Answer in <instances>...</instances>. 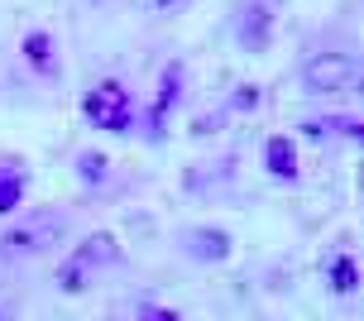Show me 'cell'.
<instances>
[{
	"instance_id": "1",
	"label": "cell",
	"mask_w": 364,
	"mask_h": 321,
	"mask_svg": "<svg viewBox=\"0 0 364 321\" xmlns=\"http://www.w3.org/2000/svg\"><path fill=\"white\" fill-rule=\"evenodd\" d=\"M115 264H120V245H115V235H91V240L77 245L73 259L63 264L58 283L68 288V293H87L91 278H96L101 268H115Z\"/></svg>"
},
{
	"instance_id": "2",
	"label": "cell",
	"mask_w": 364,
	"mask_h": 321,
	"mask_svg": "<svg viewBox=\"0 0 364 321\" xmlns=\"http://www.w3.org/2000/svg\"><path fill=\"white\" fill-rule=\"evenodd\" d=\"M58 235H63V216L38 211V216H29V221H19L15 231L0 235V254H10V259H29V254H43Z\"/></svg>"
},
{
	"instance_id": "3",
	"label": "cell",
	"mask_w": 364,
	"mask_h": 321,
	"mask_svg": "<svg viewBox=\"0 0 364 321\" xmlns=\"http://www.w3.org/2000/svg\"><path fill=\"white\" fill-rule=\"evenodd\" d=\"M82 110H87V120H91L96 130H110V135H120V130H129L134 101H129V91L120 87V82H101V87H91V91H87Z\"/></svg>"
},
{
	"instance_id": "4",
	"label": "cell",
	"mask_w": 364,
	"mask_h": 321,
	"mask_svg": "<svg viewBox=\"0 0 364 321\" xmlns=\"http://www.w3.org/2000/svg\"><path fill=\"white\" fill-rule=\"evenodd\" d=\"M302 82H307V91H316V96H326V91H341L355 82V58L350 53H316L302 68Z\"/></svg>"
},
{
	"instance_id": "5",
	"label": "cell",
	"mask_w": 364,
	"mask_h": 321,
	"mask_svg": "<svg viewBox=\"0 0 364 321\" xmlns=\"http://www.w3.org/2000/svg\"><path fill=\"white\" fill-rule=\"evenodd\" d=\"M178 96H182V68L178 63H173V68H164V82H159V96H154V115H149V120H154V140H159V135H164V125H168V110L178 106Z\"/></svg>"
},
{
	"instance_id": "6",
	"label": "cell",
	"mask_w": 364,
	"mask_h": 321,
	"mask_svg": "<svg viewBox=\"0 0 364 321\" xmlns=\"http://www.w3.org/2000/svg\"><path fill=\"white\" fill-rule=\"evenodd\" d=\"M264 163H269V173L278 182H292V178H297V149H292L288 135H273V140L264 144Z\"/></svg>"
},
{
	"instance_id": "7",
	"label": "cell",
	"mask_w": 364,
	"mask_h": 321,
	"mask_svg": "<svg viewBox=\"0 0 364 321\" xmlns=\"http://www.w3.org/2000/svg\"><path fill=\"white\" fill-rule=\"evenodd\" d=\"M24 187H29V173L19 168V163L0 159V216H10L24 201Z\"/></svg>"
},
{
	"instance_id": "8",
	"label": "cell",
	"mask_w": 364,
	"mask_h": 321,
	"mask_svg": "<svg viewBox=\"0 0 364 321\" xmlns=\"http://www.w3.org/2000/svg\"><path fill=\"white\" fill-rule=\"evenodd\" d=\"M24 58H29V68L38 72V77H58V53H53V38L48 34H29L24 38Z\"/></svg>"
},
{
	"instance_id": "9",
	"label": "cell",
	"mask_w": 364,
	"mask_h": 321,
	"mask_svg": "<svg viewBox=\"0 0 364 321\" xmlns=\"http://www.w3.org/2000/svg\"><path fill=\"white\" fill-rule=\"evenodd\" d=\"M187 254H197V259H225L230 254V235L225 231H192L187 235Z\"/></svg>"
},
{
	"instance_id": "10",
	"label": "cell",
	"mask_w": 364,
	"mask_h": 321,
	"mask_svg": "<svg viewBox=\"0 0 364 321\" xmlns=\"http://www.w3.org/2000/svg\"><path fill=\"white\" fill-rule=\"evenodd\" d=\"M331 288H336V293H355V288H360V268H355L350 254H336V259H331Z\"/></svg>"
},
{
	"instance_id": "11",
	"label": "cell",
	"mask_w": 364,
	"mask_h": 321,
	"mask_svg": "<svg viewBox=\"0 0 364 321\" xmlns=\"http://www.w3.org/2000/svg\"><path fill=\"white\" fill-rule=\"evenodd\" d=\"M240 38H245L255 53H264V43H269V15H264V10H250L245 24H240Z\"/></svg>"
},
{
	"instance_id": "12",
	"label": "cell",
	"mask_w": 364,
	"mask_h": 321,
	"mask_svg": "<svg viewBox=\"0 0 364 321\" xmlns=\"http://www.w3.org/2000/svg\"><path fill=\"white\" fill-rule=\"evenodd\" d=\"M77 163H82V178H87V182H101V178H106V154H82V159H77Z\"/></svg>"
},
{
	"instance_id": "13",
	"label": "cell",
	"mask_w": 364,
	"mask_h": 321,
	"mask_svg": "<svg viewBox=\"0 0 364 321\" xmlns=\"http://www.w3.org/2000/svg\"><path fill=\"white\" fill-rule=\"evenodd\" d=\"M139 321H182V317H178V312H168V307H154V312H144Z\"/></svg>"
},
{
	"instance_id": "14",
	"label": "cell",
	"mask_w": 364,
	"mask_h": 321,
	"mask_svg": "<svg viewBox=\"0 0 364 321\" xmlns=\"http://www.w3.org/2000/svg\"><path fill=\"white\" fill-rule=\"evenodd\" d=\"M182 0H159V10H178Z\"/></svg>"
}]
</instances>
